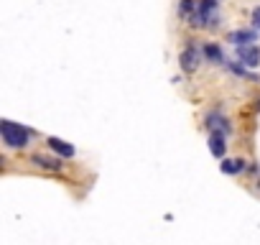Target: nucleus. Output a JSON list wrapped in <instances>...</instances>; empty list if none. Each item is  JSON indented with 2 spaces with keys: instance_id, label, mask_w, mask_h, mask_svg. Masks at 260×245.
<instances>
[{
  "instance_id": "f257e3e1",
  "label": "nucleus",
  "mask_w": 260,
  "mask_h": 245,
  "mask_svg": "<svg viewBox=\"0 0 260 245\" xmlns=\"http://www.w3.org/2000/svg\"><path fill=\"white\" fill-rule=\"evenodd\" d=\"M28 128H23L21 122H13V120H3L0 122V138H3L6 146L11 148H23L28 146Z\"/></svg>"
},
{
  "instance_id": "f03ea898",
  "label": "nucleus",
  "mask_w": 260,
  "mask_h": 245,
  "mask_svg": "<svg viewBox=\"0 0 260 245\" xmlns=\"http://www.w3.org/2000/svg\"><path fill=\"white\" fill-rule=\"evenodd\" d=\"M199 62H202V51H199L197 46H186V49L181 51V56H179V64H181V69H184L186 74L197 72V69H199Z\"/></svg>"
},
{
  "instance_id": "7ed1b4c3",
  "label": "nucleus",
  "mask_w": 260,
  "mask_h": 245,
  "mask_svg": "<svg viewBox=\"0 0 260 245\" xmlns=\"http://www.w3.org/2000/svg\"><path fill=\"white\" fill-rule=\"evenodd\" d=\"M237 56H240V62H245L247 67H257V64H260V49H257L255 44L237 46Z\"/></svg>"
},
{
  "instance_id": "20e7f679",
  "label": "nucleus",
  "mask_w": 260,
  "mask_h": 245,
  "mask_svg": "<svg viewBox=\"0 0 260 245\" xmlns=\"http://www.w3.org/2000/svg\"><path fill=\"white\" fill-rule=\"evenodd\" d=\"M209 151H212V156H217V159L224 156L227 143H224V133H222V131H212V133H209Z\"/></svg>"
},
{
  "instance_id": "39448f33",
  "label": "nucleus",
  "mask_w": 260,
  "mask_h": 245,
  "mask_svg": "<svg viewBox=\"0 0 260 245\" xmlns=\"http://www.w3.org/2000/svg\"><path fill=\"white\" fill-rule=\"evenodd\" d=\"M255 39H257V34H255V31H250V28H240V31H232V34L227 36V41H230V44H235V46L252 44Z\"/></svg>"
},
{
  "instance_id": "423d86ee",
  "label": "nucleus",
  "mask_w": 260,
  "mask_h": 245,
  "mask_svg": "<svg viewBox=\"0 0 260 245\" xmlns=\"http://www.w3.org/2000/svg\"><path fill=\"white\" fill-rule=\"evenodd\" d=\"M49 146H51V151H54V154H59L61 159H72V156L77 154L72 143H67V141H61V138H54V136L49 138Z\"/></svg>"
},
{
  "instance_id": "0eeeda50",
  "label": "nucleus",
  "mask_w": 260,
  "mask_h": 245,
  "mask_svg": "<svg viewBox=\"0 0 260 245\" xmlns=\"http://www.w3.org/2000/svg\"><path fill=\"white\" fill-rule=\"evenodd\" d=\"M31 164H36L39 169H46V171H59L61 169V161L59 159H51V156H44V154L31 156Z\"/></svg>"
},
{
  "instance_id": "6e6552de",
  "label": "nucleus",
  "mask_w": 260,
  "mask_h": 245,
  "mask_svg": "<svg viewBox=\"0 0 260 245\" xmlns=\"http://www.w3.org/2000/svg\"><path fill=\"white\" fill-rule=\"evenodd\" d=\"M219 169H222V174H240L245 169V161H240V159H224V164Z\"/></svg>"
},
{
  "instance_id": "1a4fd4ad",
  "label": "nucleus",
  "mask_w": 260,
  "mask_h": 245,
  "mask_svg": "<svg viewBox=\"0 0 260 245\" xmlns=\"http://www.w3.org/2000/svg\"><path fill=\"white\" fill-rule=\"evenodd\" d=\"M207 128H209V131H222V133L230 131L227 120H222L219 115H209V117H207Z\"/></svg>"
},
{
  "instance_id": "9d476101",
  "label": "nucleus",
  "mask_w": 260,
  "mask_h": 245,
  "mask_svg": "<svg viewBox=\"0 0 260 245\" xmlns=\"http://www.w3.org/2000/svg\"><path fill=\"white\" fill-rule=\"evenodd\" d=\"M204 56H209L214 64H222V62H227L224 56H222V51L214 46V44H209V46H204Z\"/></svg>"
},
{
  "instance_id": "9b49d317",
  "label": "nucleus",
  "mask_w": 260,
  "mask_h": 245,
  "mask_svg": "<svg viewBox=\"0 0 260 245\" xmlns=\"http://www.w3.org/2000/svg\"><path fill=\"white\" fill-rule=\"evenodd\" d=\"M179 16L181 18H191L194 16V0H181L179 3Z\"/></svg>"
},
{
  "instance_id": "f8f14e48",
  "label": "nucleus",
  "mask_w": 260,
  "mask_h": 245,
  "mask_svg": "<svg viewBox=\"0 0 260 245\" xmlns=\"http://www.w3.org/2000/svg\"><path fill=\"white\" fill-rule=\"evenodd\" d=\"M252 18H255V23L260 26V8H255V11H252Z\"/></svg>"
}]
</instances>
